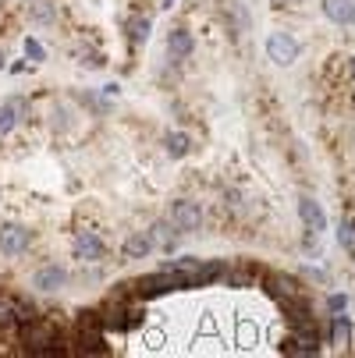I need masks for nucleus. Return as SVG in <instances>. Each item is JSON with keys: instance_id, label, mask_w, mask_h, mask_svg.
<instances>
[{"instance_id": "f257e3e1", "label": "nucleus", "mask_w": 355, "mask_h": 358, "mask_svg": "<svg viewBox=\"0 0 355 358\" xmlns=\"http://www.w3.org/2000/svg\"><path fill=\"white\" fill-rule=\"evenodd\" d=\"M267 57H270L274 64H281V68L295 64V61H298V39H295L291 32H270V39H267Z\"/></svg>"}, {"instance_id": "f03ea898", "label": "nucleus", "mask_w": 355, "mask_h": 358, "mask_svg": "<svg viewBox=\"0 0 355 358\" xmlns=\"http://www.w3.org/2000/svg\"><path fill=\"white\" fill-rule=\"evenodd\" d=\"M171 224H174V231H199V224H202L199 202H188V199L174 202L171 206Z\"/></svg>"}, {"instance_id": "7ed1b4c3", "label": "nucleus", "mask_w": 355, "mask_h": 358, "mask_svg": "<svg viewBox=\"0 0 355 358\" xmlns=\"http://www.w3.org/2000/svg\"><path fill=\"white\" fill-rule=\"evenodd\" d=\"M32 241V231L22 227V224H8V227H0V252L4 255H22Z\"/></svg>"}, {"instance_id": "20e7f679", "label": "nucleus", "mask_w": 355, "mask_h": 358, "mask_svg": "<svg viewBox=\"0 0 355 358\" xmlns=\"http://www.w3.org/2000/svg\"><path fill=\"white\" fill-rule=\"evenodd\" d=\"M298 217H302V224H306L309 231H327V213H323V206L313 199V195H298Z\"/></svg>"}, {"instance_id": "39448f33", "label": "nucleus", "mask_w": 355, "mask_h": 358, "mask_svg": "<svg viewBox=\"0 0 355 358\" xmlns=\"http://www.w3.org/2000/svg\"><path fill=\"white\" fill-rule=\"evenodd\" d=\"M104 252H107V245L99 241L92 231H78V238H75V259L92 263V259H104Z\"/></svg>"}, {"instance_id": "423d86ee", "label": "nucleus", "mask_w": 355, "mask_h": 358, "mask_svg": "<svg viewBox=\"0 0 355 358\" xmlns=\"http://www.w3.org/2000/svg\"><path fill=\"white\" fill-rule=\"evenodd\" d=\"M25 114H29V103L25 99H8V103H0V138L4 135H11V128L18 124V121H25Z\"/></svg>"}, {"instance_id": "0eeeda50", "label": "nucleus", "mask_w": 355, "mask_h": 358, "mask_svg": "<svg viewBox=\"0 0 355 358\" xmlns=\"http://www.w3.org/2000/svg\"><path fill=\"white\" fill-rule=\"evenodd\" d=\"M64 280H68V270L57 266V263H50V266L36 270L32 287H36V291H57V287H64Z\"/></svg>"}, {"instance_id": "6e6552de", "label": "nucleus", "mask_w": 355, "mask_h": 358, "mask_svg": "<svg viewBox=\"0 0 355 358\" xmlns=\"http://www.w3.org/2000/svg\"><path fill=\"white\" fill-rule=\"evenodd\" d=\"M153 238H149L146 231H135V234H128L125 238V245H121V252H125V259H146L149 252H153Z\"/></svg>"}, {"instance_id": "1a4fd4ad", "label": "nucleus", "mask_w": 355, "mask_h": 358, "mask_svg": "<svg viewBox=\"0 0 355 358\" xmlns=\"http://www.w3.org/2000/svg\"><path fill=\"white\" fill-rule=\"evenodd\" d=\"M267 291H270L277 301H284V298H298V294H302L298 280L288 277V273H270V277H267Z\"/></svg>"}, {"instance_id": "9d476101", "label": "nucleus", "mask_w": 355, "mask_h": 358, "mask_svg": "<svg viewBox=\"0 0 355 358\" xmlns=\"http://www.w3.org/2000/svg\"><path fill=\"white\" fill-rule=\"evenodd\" d=\"M323 15L334 25H351L355 22V0H323Z\"/></svg>"}, {"instance_id": "9b49d317", "label": "nucleus", "mask_w": 355, "mask_h": 358, "mask_svg": "<svg viewBox=\"0 0 355 358\" xmlns=\"http://www.w3.org/2000/svg\"><path fill=\"white\" fill-rule=\"evenodd\" d=\"M167 54H171L174 61H185V57L192 54V36H188L185 29H174V32L167 36Z\"/></svg>"}, {"instance_id": "f8f14e48", "label": "nucleus", "mask_w": 355, "mask_h": 358, "mask_svg": "<svg viewBox=\"0 0 355 358\" xmlns=\"http://www.w3.org/2000/svg\"><path fill=\"white\" fill-rule=\"evenodd\" d=\"M164 145H167V157L181 160V157H188V149H192V138H188L185 131H167Z\"/></svg>"}, {"instance_id": "ddd939ff", "label": "nucleus", "mask_w": 355, "mask_h": 358, "mask_svg": "<svg viewBox=\"0 0 355 358\" xmlns=\"http://www.w3.org/2000/svg\"><path fill=\"white\" fill-rule=\"evenodd\" d=\"M235 341L242 344V348H256V341H260V327L252 323V320H238V330H235Z\"/></svg>"}, {"instance_id": "4468645a", "label": "nucleus", "mask_w": 355, "mask_h": 358, "mask_svg": "<svg viewBox=\"0 0 355 358\" xmlns=\"http://www.w3.org/2000/svg\"><path fill=\"white\" fill-rule=\"evenodd\" d=\"M348 341H351V323H348V316L337 313L334 323H330V344H341V348H344Z\"/></svg>"}, {"instance_id": "2eb2a0df", "label": "nucleus", "mask_w": 355, "mask_h": 358, "mask_svg": "<svg viewBox=\"0 0 355 358\" xmlns=\"http://www.w3.org/2000/svg\"><path fill=\"white\" fill-rule=\"evenodd\" d=\"M18 323V301L0 294V327H15Z\"/></svg>"}, {"instance_id": "dca6fc26", "label": "nucleus", "mask_w": 355, "mask_h": 358, "mask_svg": "<svg viewBox=\"0 0 355 358\" xmlns=\"http://www.w3.org/2000/svg\"><path fill=\"white\" fill-rule=\"evenodd\" d=\"M128 39L132 43H146L149 39V18H132L128 22Z\"/></svg>"}, {"instance_id": "f3484780", "label": "nucleus", "mask_w": 355, "mask_h": 358, "mask_svg": "<svg viewBox=\"0 0 355 358\" xmlns=\"http://www.w3.org/2000/svg\"><path fill=\"white\" fill-rule=\"evenodd\" d=\"M337 245H341V248H348V252H355V227H351L348 220L337 227Z\"/></svg>"}, {"instance_id": "a211bd4d", "label": "nucleus", "mask_w": 355, "mask_h": 358, "mask_svg": "<svg viewBox=\"0 0 355 358\" xmlns=\"http://www.w3.org/2000/svg\"><path fill=\"white\" fill-rule=\"evenodd\" d=\"M32 18L36 22H54V8H50L46 0H36V4H32Z\"/></svg>"}, {"instance_id": "6ab92c4d", "label": "nucleus", "mask_w": 355, "mask_h": 358, "mask_svg": "<svg viewBox=\"0 0 355 358\" xmlns=\"http://www.w3.org/2000/svg\"><path fill=\"white\" fill-rule=\"evenodd\" d=\"M171 227H174V224H153V231H149V238H153L157 245H171Z\"/></svg>"}, {"instance_id": "aec40b11", "label": "nucleus", "mask_w": 355, "mask_h": 358, "mask_svg": "<svg viewBox=\"0 0 355 358\" xmlns=\"http://www.w3.org/2000/svg\"><path fill=\"white\" fill-rule=\"evenodd\" d=\"M142 323H146V309H142V305H128V330H135Z\"/></svg>"}, {"instance_id": "412c9836", "label": "nucleus", "mask_w": 355, "mask_h": 358, "mask_svg": "<svg viewBox=\"0 0 355 358\" xmlns=\"http://www.w3.org/2000/svg\"><path fill=\"white\" fill-rule=\"evenodd\" d=\"M327 309H330L334 316L344 313V309H348V294H330V298H327Z\"/></svg>"}, {"instance_id": "4be33fe9", "label": "nucleus", "mask_w": 355, "mask_h": 358, "mask_svg": "<svg viewBox=\"0 0 355 358\" xmlns=\"http://www.w3.org/2000/svg\"><path fill=\"white\" fill-rule=\"evenodd\" d=\"M25 57H32V61H43V57H46V50H43L36 39H25Z\"/></svg>"}, {"instance_id": "5701e85b", "label": "nucleus", "mask_w": 355, "mask_h": 358, "mask_svg": "<svg viewBox=\"0 0 355 358\" xmlns=\"http://www.w3.org/2000/svg\"><path fill=\"white\" fill-rule=\"evenodd\" d=\"M164 341H167L164 330H149V334H146V344H149V348H164Z\"/></svg>"}, {"instance_id": "b1692460", "label": "nucleus", "mask_w": 355, "mask_h": 358, "mask_svg": "<svg viewBox=\"0 0 355 358\" xmlns=\"http://www.w3.org/2000/svg\"><path fill=\"white\" fill-rule=\"evenodd\" d=\"M252 277L249 273H228V284H249Z\"/></svg>"}, {"instance_id": "393cba45", "label": "nucleus", "mask_w": 355, "mask_h": 358, "mask_svg": "<svg viewBox=\"0 0 355 358\" xmlns=\"http://www.w3.org/2000/svg\"><path fill=\"white\" fill-rule=\"evenodd\" d=\"M171 4H174V0H164V8H171Z\"/></svg>"}, {"instance_id": "a878e982", "label": "nucleus", "mask_w": 355, "mask_h": 358, "mask_svg": "<svg viewBox=\"0 0 355 358\" xmlns=\"http://www.w3.org/2000/svg\"><path fill=\"white\" fill-rule=\"evenodd\" d=\"M0 68H4V54H0Z\"/></svg>"}, {"instance_id": "bb28decb", "label": "nucleus", "mask_w": 355, "mask_h": 358, "mask_svg": "<svg viewBox=\"0 0 355 358\" xmlns=\"http://www.w3.org/2000/svg\"><path fill=\"white\" fill-rule=\"evenodd\" d=\"M351 75H355V61H351Z\"/></svg>"}, {"instance_id": "cd10ccee", "label": "nucleus", "mask_w": 355, "mask_h": 358, "mask_svg": "<svg viewBox=\"0 0 355 358\" xmlns=\"http://www.w3.org/2000/svg\"><path fill=\"white\" fill-rule=\"evenodd\" d=\"M351 142H355V131H351Z\"/></svg>"}]
</instances>
